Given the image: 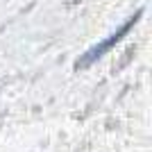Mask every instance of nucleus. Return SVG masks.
<instances>
[{
	"instance_id": "1",
	"label": "nucleus",
	"mask_w": 152,
	"mask_h": 152,
	"mask_svg": "<svg viewBox=\"0 0 152 152\" xmlns=\"http://www.w3.org/2000/svg\"><path fill=\"white\" fill-rule=\"evenodd\" d=\"M141 16H143V9H139V12L134 14V16H129V18H127L125 23H123V25L114 32V34H109V37L104 39V41H100V43H95L93 48H89V50L84 52L82 57L77 59L75 68H86V66L95 64L98 59H102V57H104V55H107V52L111 50V48H114L116 43H121L123 39H125L127 34H129V30H132V27L136 25V23H139V18H141Z\"/></svg>"
}]
</instances>
